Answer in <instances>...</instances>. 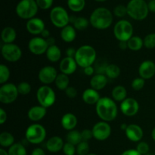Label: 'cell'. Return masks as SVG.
I'll return each instance as SVG.
<instances>
[{"label":"cell","instance_id":"cell-51","mask_svg":"<svg viewBox=\"0 0 155 155\" xmlns=\"http://www.w3.org/2000/svg\"><path fill=\"white\" fill-rule=\"evenodd\" d=\"M121 155H142L136 149H128L121 154Z\"/></svg>","mask_w":155,"mask_h":155},{"label":"cell","instance_id":"cell-22","mask_svg":"<svg viewBox=\"0 0 155 155\" xmlns=\"http://www.w3.org/2000/svg\"><path fill=\"white\" fill-rule=\"evenodd\" d=\"M101 97H100L98 91L95 90L92 88H88L83 91L82 94V99L86 104L93 105L96 104L98 101H99Z\"/></svg>","mask_w":155,"mask_h":155},{"label":"cell","instance_id":"cell-32","mask_svg":"<svg viewBox=\"0 0 155 155\" xmlns=\"http://www.w3.org/2000/svg\"><path fill=\"white\" fill-rule=\"evenodd\" d=\"M15 137L9 132H2L0 134V145L2 148H10L15 144Z\"/></svg>","mask_w":155,"mask_h":155},{"label":"cell","instance_id":"cell-14","mask_svg":"<svg viewBox=\"0 0 155 155\" xmlns=\"http://www.w3.org/2000/svg\"><path fill=\"white\" fill-rule=\"evenodd\" d=\"M58 74L57 70L52 66H45L42 68L38 74V78L39 81L44 85L48 86L51 83H54L57 78Z\"/></svg>","mask_w":155,"mask_h":155},{"label":"cell","instance_id":"cell-40","mask_svg":"<svg viewBox=\"0 0 155 155\" xmlns=\"http://www.w3.org/2000/svg\"><path fill=\"white\" fill-rule=\"evenodd\" d=\"M17 86H18V90L20 95H28L31 92V86L27 82H21Z\"/></svg>","mask_w":155,"mask_h":155},{"label":"cell","instance_id":"cell-45","mask_svg":"<svg viewBox=\"0 0 155 155\" xmlns=\"http://www.w3.org/2000/svg\"><path fill=\"white\" fill-rule=\"evenodd\" d=\"M39 8L47 10L52 6L54 0H36Z\"/></svg>","mask_w":155,"mask_h":155},{"label":"cell","instance_id":"cell-27","mask_svg":"<svg viewBox=\"0 0 155 155\" xmlns=\"http://www.w3.org/2000/svg\"><path fill=\"white\" fill-rule=\"evenodd\" d=\"M45 56H46L47 59L52 63L59 61L61 58V48L56 45L49 46L45 52Z\"/></svg>","mask_w":155,"mask_h":155},{"label":"cell","instance_id":"cell-44","mask_svg":"<svg viewBox=\"0 0 155 155\" xmlns=\"http://www.w3.org/2000/svg\"><path fill=\"white\" fill-rule=\"evenodd\" d=\"M62 151L64 155H75L77 153V148H76L75 145H72L69 142H66L64 145Z\"/></svg>","mask_w":155,"mask_h":155},{"label":"cell","instance_id":"cell-4","mask_svg":"<svg viewBox=\"0 0 155 155\" xmlns=\"http://www.w3.org/2000/svg\"><path fill=\"white\" fill-rule=\"evenodd\" d=\"M127 8V15L136 21H143L149 13L148 3L145 0H130Z\"/></svg>","mask_w":155,"mask_h":155},{"label":"cell","instance_id":"cell-34","mask_svg":"<svg viewBox=\"0 0 155 155\" xmlns=\"http://www.w3.org/2000/svg\"><path fill=\"white\" fill-rule=\"evenodd\" d=\"M67 142L72 144V145L77 146V145L83 141L81 136V132L77 131V130H71L68 133L66 136Z\"/></svg>","mask_w":155,"mask_h":155},{"label":"cell","instance_id":"cell-29","mask_svg":"<svg viewBox=\"0 0 155 155\" xmlns=\"http://www.w3.org/2000/svg\"><path fill=\"white\" fill-rule=\"evenodd\" d=\"M112 98L115 101L122 102L127 98V91L126 88L123 86H117L112 89Z\"/></svg>","mask_w":155,"mask_h":155},{"label":"cell","instance_id":"cell-42","mask_svg":"<svg viewBox=\"0 0 155 155\" xmlns=\"http://www.w3.org/2000/svg\"><path fill=\"white\" fill-rule=\"evenodd\" d=\"M114 15L117 18H124L127 15V6L124 5H118L114 8Z\"/></svg>","mask_w":155,"mask_h":155},{"label":"cell","instance_id":"cell-7","mask_svg":"<svg viewBox=\"0 0 155 155\" xmlns=\"http://www.w3.org/2000/svg\"><path fill=\"white\" fill-rule=\"evenodd\" d=\"M114 35L119 42H127L133 36V26L129 21L122 19L114 27Z\"/></svg>","mask_w":155,"mask_h":155},{"label":"cell","instance_id":"cell-9","mask_svg":"<svg viewBox=\"0 0 155 155\" xmlns=\"http://www.w3.org/2000/svg\"><path fill=\"white\" fill-rule=\"evenodd\" d=\"M50 21L54 27L62 29L69 25L70 16L66 9L55 6L50 12Z\"/></svg>","mask_w":155,"mask_h":155},{"label":"cell","instance_id":"cell-5","mask_svg":"<svg viewBox=\"0 0 155 155\" xmlns=\"http://www.w3.org/2000/svg\"><path fill=\"white\" fill-rule=\"evenodd\" d=\"M38 9L36 0H21L15 8V12L20 18L28 21L35 18Z\"/></svg>","mask_w":155,"mask_h":155},{"label":"cell","instance_id":"cell-18","mask_svg":"<svg viewBox=\"0 0 155 155\" xmlns=\"http://www.w3.org/2000/svg\"><path fill=\"white\" fill-rule=\"evenodd\" d=\"M125 134L127 139L133 142H139L143 138V130L138 124H132L128 125L125 130Z\"/></svg>","mask_w":155,"mask_h":155},{"label":"cell","instance_id":"cell-6","mask_svg":"<svg viewBox=\"0 0 155 155\" xmlns=\"http://www.w3.org/2000/svg\"><path fill=\"white\" fill-rule=\"evenodd\" d=\"M46 138V130L41 124L35 123L27 128L25 132V139L28 143L39 145Z\"/></svg>","mask_w":155,"mask_h":155},{"label":"cell","instance_id":"cell-35","mask_svg":"<svg viewBox=\"0 0 155 155\" xmlns=\"http://www.w3.org/2000/svg\"><path fill=\"white\" fill-rule=\"evenodd\" d=\"M8 155H27L25 146L22 143H15L8 150Z\"/></svg>","mask_w":155,"mask_h":155},{"label":"cell","instance_id":"cell-47","mask_svg":"<svg viewBox=\"0 0 155 155\" xmlns=\"http://www.w3.org/2000/svg\"><path fill=\"white\" fill-rule=\"evenodd\" d=\"M64 92L67 96L69 98H74L77 96V89L75 87H73V86H69Z\"/></svg>","mask_w":155,"mask_h":155},{"label":"cell","instance_id":"cell-48","mask_svg":"<svg viewBox=\"0 0 155 155\" xmlns=\"http://www.w3.org/2000/svg\"><path fill=\"white\" fill-rule=\"evenodd\" d=\"M7 121V112L3 108H0V124L3 125Z\"/></svg>","mask_w":155,"mask_h":155},{"label":"cell","instance_id":"cell-8","mask_svg":"<svg viewBox=\"0 0 155 155\" xmlns=\"http://www.w3.org/2000/svg\"><path fill=\"white\" fill-rule=\"evenodd\" d=\"M36 99L40 105L45 108L51 107L56 101V95L52 88L47 85H42L37 89Z\"/></svg>","mask_w":155,"mask_h":155},{"label":"cell","instance_id":"cell-54","mask_svg":"<svg viewBox=\"0 0 155 155\" xmlns=\"http://www.w3.org/2000/svg\"><path fill=\"white\" fill-rule=\"evenodd\" d=\"M40 36H41V37H42L43 39H48V38H49L50 36H50L49 30H47V29H45V30L42 31V33H41Z\"/></svg>","mask_w":155,"mask_h":155},{"label":"cell","instance_id":"cell-16","mask_svg":"<svg viewBox=\"0 0 155 155\" xmlns=\"http://www.w3.org/2000/svg\"><path fill=\"white\" fill-rule=\"evenodd\" d=\"M139 77L145 80H150L155 75V63L151 60H145L139 68Z\"/></svg>","mask_w":155,"mask_h":155},{"label":"cell","instance_id":"cell-10","mask_svg":"<svg viewBox=\"0 0 155 155\" xmlns=\"http://www.w3.org/2000/svg\"><path fill=\"white\" fill-rule=\"evenodd\" d=\"M19 92L18 86L12 83H6L0 87V101L2 104H10L18 98Z\"/></svg>","mask_w":155,"mask_h":155},{"label":"cell","instance_id":"cell-56","mask_svg":"<svg viewBox=\"0 0 155 155\" xmlns=\"http://www.w3.org/2000/svg\"><path fill=\"white\" fill-rule=\"evenodd\" d=\"M119 48L122 50H125L128 48L127 42H119Z\"/></svg>","mask_w":155,"mask_h":155},{"label":"cell","instance_id":"cell-57","mask_svg":"<svg viewBox=\"0 0 155 155\" xmlns=\"http://www.w3.org/2000/svg\"><path fill=\"white\" fill-rule=\"evenodd\" d=\"M0 155H8V152L3 148H0Z\"/></svg>","mask_w":155,"mask_h":155},{"label":"cell","instance_id":"cell-15","mask_svg":"<svg viewBox=\"0 0 155 155\" xmlns=\"http://www.w3.org/2000/svg\"><path fill=\"white\" fill-rule=\"evenodd\" d=\"M120 110L125 116L133 117L139 110V104L137 100L133 98H127L121 102Z\"/></svg>","mask_w":155,"mask_h":155},{"label":"cell","instance_id":"cell-50","mask_svg":"<svg viewBox=\"0 0 155 155\" xmlns=\"http://www.w3.org/2000/svg\"><path fill=\"white\" fill-rule=\"evenodd\" d=\"M76 52H77V49H75L73 47H70L66 50V55L67 57L70 58H74L76 55Z\"/></svg>","mask_w":155,"mask_h":155},{"label":"cell","instance_id":"cell-43","mask_svg":"<svg viewBox=\"0 0 155 155\" xmlns=\"http://www.w3.org/2000/svg\"><path fill=\"white\" fill-rule=\"evenodd\" d=\"M136 150L142 155H146L149 153V145L145 142H139L136 146Z\"/></svg>","mask_w":155,"mask_h":155},{"label":"cell","instance_id":"cell-37","mask_svg":"<svg viewBox=\"0 0 155 155\" xmlns=\"http://www.w3.org/2000/svg\"><path fill=\"white\" fill-rule=\"evenodd\" d=\"M10 70L5 64L0 65V83L5 84L10 78Z\"/></svg>","mask_w":155,"mask_h":155},{"label":"cell","instance_id":"cell-41","mask_svg":"<svg viewBox=\"0 0 155 155\" xmlns=\"http://www.w3.org/2000/svg\"><path fill=\"white\" fill-rule=\"evenodd\" d=\"M145 84V80L142 79V77H137L135 78L132 81L131 87L135 91H140L144 88Z\"/></svg>","mask_w":155,"mask_h":155},{"label":"cell","instance_id":"cell-58","mask_svg":"<svg viewBox=\"0 0 155 155\" xmlns=\"http://www.w3.org/2000/svg\"><path fill=\"white\" fill-rule=\"evenodd\" d=\"M127 127H128V125H127V124H121V125H120V129H121V130H124V131H125V130H127Z\"/></svg>","mask_w":155,"mask_h":155},{"label":"cell","instance_id":"cell-55","mask_svg":"<svg viewBox=\"0 0 155 155\" xmlns=\"http://www.w3.org/2000/svg\"><path fill=\"white\" fill-rule=\"evenodd\" d=\"M46 41L48 46H51V45H55V39H54V37H52V36H50L49 38L46 39Z\"/></svg>","mask_w":155,"mask_h":155},{"label":"cell","instance_id":"cell-2","mask_svg":"<svg viewBox=\"0 0 155 155\" xmlns=\"http://www.w3.org/2000/svg\"><path fill=\"white\" fill-rule=\"evenodd\" d=\"M89 22L97 30H106L113 23V14L104 7L97 8L91 14Z\"/></svg>","mask_w":155,"mask_h":155},{"label":"cell","instance_id":"cell-46","mask_svg":"<svg viewBox=\"0 0 155 155\" xmlns=\"http://www.w3.org/2000/svg\"><path fill=\"white\" fill-rule=\"evenodd\" d=\"M81 136L82 139L84 142H89L92 138H93V134H92V131L89 129H85L81 132Z\"/></svg>","mask_w":155,"mask_h":155},{"label":"cell","instance_id":"cell-30","mask_svg":"<svg viewBox=\"0 0 155 155\" xmlns=\"http://www.w3.org/2000/svg\"><path fill=\"white\" fill-rule=\"evenodd\" d=\"M128 48L131 51H139L144 46V41L141 37L138 36H133L127 41Z\"/></svg>","mask_w":155,"mask_h":155},{"label":"cell","instance_id":"cell-28","mask_svg":"<svg viewBox=\"0 0 155 155\" xmlns=\"http://www.w3.org/2000/svg\"><path fill=\"white\" fill-rule=\"evenodd\" d=\"M70 23H72L74 28L79 31H83L85 30L88 27H89V20L83 17H72L70 16Z\"/></svg>","mask_w":155,"mask_h":155},{"label":"cell","instance_id":"cell-25","mask_svg":"<svg viewBox=\"0 0 155 155\" xmlns=\"http://www.w3.org/2000/svg\"><path fill=\"white\" fill-rule=\"evenodd\" d=\"M61 37L67 43L72 42L77 37V30L72 25H68L61 30Z\"/></svg>","mask_w":155,"mask_h":155},{"label":"cell","instance_id":"cell-38","mask_svg":"<svg viewBox=\"0 0 155 155\" xmlns=\"http://www.w3.org/2000/svg\"><path fill=\"white\" fill-rule=\"evenodd\" d=\"M144 46L148 49H153L155 48V33L146 35L144 38Z\"/></svg>","mask_w":155,"mask_h":155},{"label":"cell","instance_id":"cell-53","mask_svg":"<svg viewBox=\"0 0 155 155\" xmlns=\"http://www.w3.org/2000/svg\"><path fill=\"white\" fill-rule=\"evenodd\" d=\"M148 6L149 12L155 13V0H149L148 3Z\"/></svg>","mask_w":155,"mask_h":155},{"label":"cell","instance_id":"cell-26","mask_svg":"<svg viewBox=\"0 0 155 155\" xmlns=\"http://www.w3.org/2000/svg\"><path fill=\"white\" fill-rule=\"evenodd\" d=\"M17 38V32L12 27H6L2 30L1 39L4 44L14 43Z\"/></svg>","mask_w":155,"mask_h":155},{"label":"cell","instance_id":"cell-36","mask_svg":"<svg viewBox=\"0 0 155 155\" xmlns=\"http://www.w3.org/2000/svg\"><path fill=\"white\" fill-rule=\"evenodd\" d=\"M68 6L72 12H80L86 6V0H68Z\"/></svg>","mask_w":155,"mask_h":155},{"label":"cell","instance_id":"cell-19","mask_svg":"<svg viewBox=\"0 0 155 155\" xmlns=\"http://www.w3.org/2000/svg\"><path fill=\"white\" fill-rule=\"evenodd\" d=\"M77 66L78 64L74 58H70L66 56L62 60H61L60 64H59V69H60L61 73L69 76L75 73V71H77Z\"/></svg>","mask_w":155,"mask_h":155},{"label":"cell","instance_id":"cell-1","mask_svg":"<svg viewBox=\"0 0 155 155\" xmlns=\"http://www.w3.org/2000/svg\"><path fill=\"white\" fill-rule=\"evenodd\" d=\"M95 111L101 120L109 123L116 119L118 108L113 98L102 97L95 104Z\"/></svg>","mask_w":155,"mask_h":155},{"label":"cell","instance_id":"cell-33","mask_svg":"<svg viewBox=\"0 0 155 155\" xmlns=\"http://www.w3.org/2000/svg\"><path fill=\"white\" fill-rule=\"evenodd\" d=\"M120 73L121 71L119 66H117L115 64H109L106 68L104 74L107 78L114 80V79H117V77H119V76L120 75Z\"/></svg>","mask_w":155,"mask_h":155},{"label":"cell","instance_id":"cell-12","mask_svg":"<svg viewBox=\"0 0 155 155\" xmlns=\"http://www.w3.org/2000/svg\"><path fill=\"white\" fill-rule=\"evenodd\" d=\"M93 138L98 141H105L111 134V127L105 121H99L93 126L92 129Z\"/></svg>","mask_w":155,"mask_h":155},{"label":"cell","instance_id":"cell-49","mask_svg":"<svg viewBox=\"0 0 155 155\" xmlns=\"http://www.w3.org/2000/svg\"><path fill=\"white\" fill-rule=\"evenodd\" d=\"M83 72H84V74H86V76L91 77V76H93L94 73L95 72V68H93L92 66H89L87 67V68H85L84 69H83Z\"/></svg>","mask_w":155,"mask_h":155},{"label":"cell","instance_id":"cell-20","mask_svg":"<svg viewBox=\"0 0 155 155\" xmlns=\"http://www.w3.org/2000/svg\"><path fill=\"white\" fill-rule=\"evenodd\" d=\"M47 114V108L43 106L35 105L30 107L27 112V117L29 120L34 123H37L43 119Z\"/></svg>","mask_w":155,"mask_h":155},{"label":"cell","instance_id":"cell-17","mask_svg":"<svg viewBox=\"0 0 155 155\" xmlns=\"http://www.w3.org/2000/svg\"><path fill=\"white\" fill-rule=\"evenodd\" d=\"M27 32L32 35H41L45 29V23L41 18H33L28 20L26 24Z\"/></svg>","mask_w":155,"mask_h":155},{"label":"cell","instance_id":"cell-13","mask_svg":"<svg viewBox=\"0 0 155 155\" xmlns=\"http://www.w3.org/2000/svg\"><path fill=\"white\" fill-rule=\"evenodd\" d=\"M46 39L41 36H35L30 39L28 42V49L35 55H42L45 54L48 48Z\"/></svg>","mask_w":155,"mask_h":155},{"label":"cell","instance_id":"cell-60","mask_svg":"<svg viewBox=\"0 0 155 155\" xmlns=\"http://www.w3.org/2000/svg\"><path fill=\"white\" fill-rule=\"evenodd\" d=\"M95 1L99 2H105V1H107V0H95Z\"/></svg>","mask_w":155,"mask_h":155},{"label":"cell","instance_id":"cell-52","mask_svg":"<svg viewBox=\"0 0 155 155\" xmlns=\"http://www.w3.org/2000/svg\"><path fill=\"white\" fill-rule=\"evenodd\" d=\"M31 155H45V153L42 148H36L33 150Z\"/></svg>","mask_w":155,"mask_h":155},{"label":"cell","instance_id":"cell-59","mask_svg":"<svg viewBox=\"0 0 155 155\" xmlns=\"http://www.w3.org/2000/svg\"><path fill=\"white\" fill-rule=\"evenodd\" d=\"M151 138H152L153 140L155 142V127L152 130V131H151Z\"/></svg>","mask_w":155,"mask_h":155},{"label":"cell","instance_id":"cell-11","mask_svg":"<svg viewBox=\"0 0 155 155\" xmlns=\"http://www.w3.org/2000/svg\"><path fill=\"white\" fill-rule=\"evenodd\" d=\"M3 58L11 63L18 61L22 56L21 48L15 43L4 44L1 48Z\"/></svg>","mask_w":155,"mask_h":155},{"label":"cell","instance_id":"cell-24","mask_svg":"<svg viewBox=\"0 0 155 155\" xmlns=\"http://www.w3.org/2000/svg\"><path fill=\"white\" fill-rule=\"evenodd\" d=\"M108 78L106 77L105 74H96L92 76L90 80V86L93 89L97 91H100L104 89L107 86Z\"/></svg>","mask_w":155,"mask_h":155},{"label":"cell","instance_id":"cell-62","mask_svg":"<svg viewBox=\"0 0 155 155\" xmlns=\"http://www.w3.org/2000/svg\"><path fill=\"white\" fill-rule=\"evenodd\" d=\"M146 155H153V154H146Z\"/></svg>","mask_w":155,"mask_h":155},{"label":"cell","instance_id":"cell-3","mask_svg":"<svg viewBox=\"0 0 155 155\" xmlns=\"http://www.w3.org/2000/svg\"><path fill=\"white\" fill-rule=\"evenodd\" d=\"M97 53L95 48L89 45H81L77 49L74 57L78 66L83 68L92 66L96 61Z\"/></svg>","mask_w":155,"mask_h":155},{"label":"cell","instance_id":"cell-23","mask_svg":"<svg viewBox=\"0 0 155 155\" xmlns=\"http://www.w3.org/2000/svg\"><path fill=\"white\" fill-rule=\"evenodd\" d=\"M77 117L72 113H66L62 116L61 124L62 127L67 131H71L76 128L77 125Z\"/></svg>","mask_w":155,"mask_h":155},{"label":"cell","instance_id":"cell-61","mask_svg":"<svg viewBox=\"0 0 155 155\" xmlns=\"http://www.w3.org/2000/svg\"><path fill=\"white\" fill-rule=\"evenodd\" d=\"M87 155H97V154H94V153H89V154H88Z\"/></svg>","mask_w":155,"mask_h":155},{"label":"cell","instance_id":"cell-21","mask_svg":"<svg viewBox=\"0 0 155 155\" xmlns=\"http://www.w3.org/2000/svg\"><path fill=\"white\" fill-rule=\"evenodd\" d=\"M64 142L63 139L60 136H54L49 138L45 144L46 149L51 153H58L63 149Z\"/></svg>","mask_w":155,"mask_h":155},{"label":"cell","instance_id":"cell-31","mask_svg":"<svg viewBox=\"0 0 155 155\" xmlns=\"http://www.w3.org/2000/svg\"><path fill=\"white\" fill-rule=\"evenodd\" d=\"M54 84H55L58 89L61 91H65L68 87H69V77H68V75L62 74V73L58 74L55 81H54Z\"/></svg>","mask_w":155,"mask_h":155},{"label":"cell","instance_id":"cell-39","mask_svg":"<svg viewBox=\"0 0 155 155\" xmlns=\"http://www.w3.org/2000/svg\"><path fill=\"white\" fill-rule=\"evenodd\" d=\"M76 148H77V154L78 155H87L89 154L90 147L88 142L82 141L79 145L76 146Z\"/></svg>","mask_w":155,"mask_h":155}]
</instances>
